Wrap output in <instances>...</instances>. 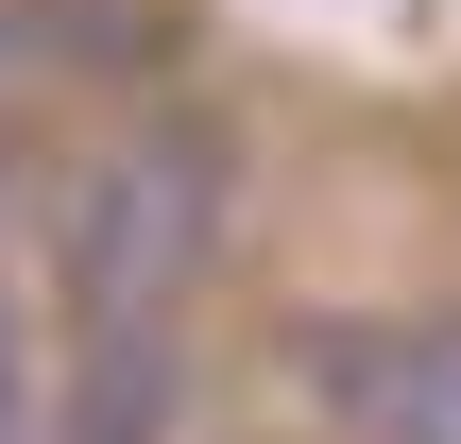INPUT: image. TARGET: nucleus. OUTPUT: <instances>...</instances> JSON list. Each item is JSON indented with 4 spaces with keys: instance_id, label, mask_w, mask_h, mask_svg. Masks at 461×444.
Wrapping results in <instances>:
<instances>
[{
    "instance_id": "f257e3e1",
    "label": "nucleus",
    "mask_w": 461,
    "mask_h": 444,
    "mask_svg": "<svg viewBox=\"0 0 461 444\" xmlns=\"http://www.w3.org/2000/svg\"><path fill=\"white\" fill-rule=\"evenodd\" d=\"M222 257V137L205 120H120L68 205H51V291H68V342H120V325H188Z\"/></svg>"
},
{
    "instance_id": "7ed1b4c3",
    "label": "nucleus",
    "mask_w": 461,
    "mask_h": 444,
    "mask_svg": "<svg viewBox=\"0 0 461 444\" xmlns=\"http://www.w3.org/2000/svg\"><path fill=\"white\" fill-rule=\"evenodd\" d=\"M0 444H34V411H17V291H0Z\"/></svg>"
},
{
    "instance_id": "f03ea898",
    "label": "nucleus",
    "mask_w": 461,
    "mask_h": 444,
    "mask_svg": "<svg viewBox=\"0 0 461 444\" xmlns=\"http://www.w3.org/2000/svg\"><path fill=\"white\" fill-rule=\"evenodd\" d=\"M308 394L342 444H461V308H393V325H325Z\"/></svg>"
},
{
    "instance_id": "20e7f679",
    "label": "nucleus",
    "mask_w": 461,
    "mask_h": 444,
    "mask_svg": "<svg viewBox=\"0 0 461 444\" xmlns=\"http://www.w3.org/2000/svg\"><path fill=\"white\" fill-rule=\"evenodd\" d=\"M17 34H34V17H17V0H0V68H17Z\"/></svg>"
}]
</instances>
